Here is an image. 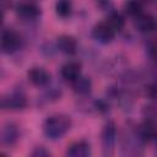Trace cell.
Here are the masks:
<instances>
[{"label":"cell","instance_id":"obj_18","mask_svg":"<svg viewBox=\"0 0 157 157\" xmlns=\"http://www.w3.org/2000/svg\"><path fill=\"white\" fill-rule=\"evenodd\" d=\"M150 55H151L152 60L156 63V65H157V45H153V47L150 49Z\"/></svg>","mask_w":157,"mask_h":157},{"label":"cell","instance_id":"obj_8","mask_svg":"<svg viewBox=\"0 0 157 157\" xmlns=\"http://www.w3.org/2000/svg\"><path fill=\"white\" fill-rule=\"evenodd\" d=\"M61 76L66 81L74 82L78 76H81V64L78 61H69L61 67Z\"/></svg>","mask_w":157,"mask_h":157},{"label":"cell","instance_id":"obj_6","mask_svg":"<svg viewBox=\"0 0 157 157\" xmlns=\"http://www.w3.org/2000/svg\"><path fill=\"white\" fill-rule=\"evenodd\" d=\"M27 75L28 80L36 86H45L50 81L49 72L43 67H32Z\"/></svg>","mask_w":157,"mask_h":157},{"label":"cell","instance_id":"obj_12","mask_svg":"<svg viewBox=\"0 0 157 157\" xmlns=\"http://www.w3.org/2000/svg\"><path fill=\"white\" fill-rule=\"evenodd\" d=\"M18 137V130L13 124H6L1 130V142L5 145H12Z\"/></svg>","mask_w":157,"mask_h":157},{"label":"cell","instance_id":"obj_17","mask_svg":"<svg viewBox=\"0 0 157 157\" xmlns=\"http://www.w3.org/2000/svg\"><path fill=\"white\" fill-rule=\"evenodd\" d=\"M31 157H52V155L49 153V151H48L45 147H43V146H37V147L33 150Z\"/></svg>","mask_w":157,"mask_h":157},{"label":"cell","instance_id":"obj_19","mask_svg":"<svg viewBox=\"0 0 157 157\" xmlns=\"http://www.w3.org/2000/svg\"><path fill=\"white\" fill-rule=\"evenodd\" d=\"M1 157H6V156H5V155H4V153H2V155H1Z\"/></svg>","mask_w":157,"mask_h":157},{"label":"cell","instance_id":"obj_3","mask_svg":"<svg viewBox=\"0 0 157 157\" xmlns=\"http://www.w3.org/2000/svg\"><path fill=\"white\" fill-rule=\"evenodd\" d=\"M92 36H93V38L97 42L103 43V44H107V43H110L113 40V38L115 36V31L110 27V25L107 21H103V22L97 23L93 27Z\"/></svg>","mask_w":157,"mask_h":157},{"label":"cell","instance_id":"obj_16","mask_svg":"<svg viewBox=\"0 0 157 157\" xmlns=\"http://www.w3.org/2000/svg\"><path fill=\"white\" fill-rule=\"evenodd\" d=\"M125 9H126L128 13H130L135 17L141 13V4L140 2H128V4H125Z\"/></svg>","mask_w":157,"mask_h":157},{"label":"cell","instance_id":"obj_13","mask_svg":"<svg viewBox=\"0 0 157 157\" xmlns=\"http://www.w3.org/2000/svg\"><path fill=\"white\" fill-rule=\"evenodd\" d=\"M91 87H92V82H91L90 77H87V76H78L72 82V88L78 94H87V93H90Z\"/></svg>","mask_w":157,"mask_h":157},{"label":"cell","instance_id":"obj_10","mask_svg":"<svg viewBox=\"0 0 157 157\" xmlns=\"http://www.w3.org/2000/svg\"><path fill=\"white\" fill-rule=\"evenodd\" d=\"M134 25L140 32H150V31H153L156 27V22L153 17L150 15H145V13L137 15L135 17Z\"/></svg>","mask_w":157,"mask_h":157},{"label":"cell","instance_id":"obj_14","mask_svg":"<svg viewBox=\"0 0 157 157\" xmlns=\"http://www.w3.org/2000/svg\"><path fill=\"white\" fill-rule=\"evenodd\" d=\"M107 22L110 25V27L117 32V31H120L123 27H124V25H125V21H124V18H123V16L120 15V13H117V12H114V13H112L110 16H109V18L107 20Z\"/></svg>","mask_w":157,"mask_h":157},{"label":"cell","instance_id":"obj_1","mask_svg":"<svg viewBox=\"0 0 157 157\" xmlns=\"http://www.w3.org/2000/svg\"><path fill=\"white\" fill-rule=\"evenodd\" d=\"M71 126V119L64 114L50 115L45 119L43 130L49 139H60L65 135Z\"/></svg>","mask_w":157,"mask_h":157},{"label":"cell","instance_id":"obj_9","mask_svg":"<svg viewBox=\"0 0 157 157\" xmlns=\"http://www.w3.org/2000/svg\"><path fill=\"white\" fill-rule=\"evenodd\" d=\"M16 11H17L18 16H21L23 18H27V20L36 18L40 13L39 7L34 2H21V4H18Z\"/></svg>","mask_w":157,"mask_h":157},{"label":"cell","instance_id":"obj_15","mask_svg":"<svg viewBox=\"0 0 157 157\" xmlns=\"http://www.w3.org/2000/svg\"><path fill=\"white\" fill-rule=\"evenodd\" d=\"M55 10H56V13H58L59 16L66 17V16H69L70 12H71V2L65 1V0L58 1V2L55 4Z\"/></svg>","mask_w":157,"mask_h":157},{"label":"cell","instance_id":"obj_4","mask_svg":"<svg viewBox=\"0 0 157 157\" xmlns=\"http://www.w3.org/2000/svg\"><path fill=\"white\" fill-rule=\"evenodd\" d=\"M1 104H2V108L5 109L18 110V109H23L27 105V98L23 92L16 91L9 94L7 97H4L1 101Z\"/></svg>","mask_w":157,"mask_h":157},{"label":"cell","instance_id":"obj_2","mask_svg":"<svg viewBox=\"0 0 157 157\" xmlns=\"http://www.w3.org/2000/svg\"><path fill=\"white\" fill-rule=\"evenodd\" d=\"M115 137H117L115 125H114V123L109 121L104 125L103 131H102V145H103V156L104 157H112L113 156Z\"/></svg>","mask_w":157,"mask_h":157},{"label":"cell","instance_id":"obj_5","mask_svg":"<svg viewBox=\"0 0 157 157\" xmlns=\"http://www.w3.org/2000/svg\"><path fill=\"white\" fill-rule=\"evenodd\" d=\"M20 45V36L11 29H4L1 33V49L4 53H13Z\"/></svg>","mask_w":157,"mask_h":157},{"label":"cell","instance_id":"obj_11","mask_svg":"<svg viewBox=\"0 0 157 157\" xmlns=\"http://www.w3.org/2000/svg\"><path fill=\"white\" fill-rule=\"evenodd\" d=\"M58 48L65 53V54H74L77 49V42L74 37L67 36V34H63L58 38Z\"/></svg>","mask_w":157,"mask_h":157},{"label":"cell","instance_id":"obj_7","mask_svg":"<svg viewBox=\"0 0 157 157\" xmlns=\"http://www.w3.org/2000/svg\"><path fill=\"white\" fill-rule=\"evenodd\" d=\"M66 157H91V147L86 141H77L69 146Z\"/></svg>","mask_w":157,"mask_h":157}]
</instances>
